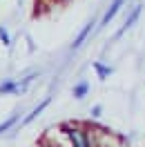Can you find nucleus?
Instances as JSON below:
<instances>
[{"mask_svg": "<svg viewBox=\"0 0 145 147\" xmlns=\"http://www.w3.org/2000/svg\"><path fill=\"white\" fill-rule=\"evenodd\" d=\"M65 134L69 138L72 147H91V138L89 131L83 127V125H63Z\"/></svg>", "mask_w": 145, "mask_h": 147, "instance_id": "f257e3e1", "label": "nucleus"}, {"mask_svg": "<svg viewBox=\"0 0 145 147\" xmlns=\"http://www.w3.org/2000/svg\"><path fill=\"white\" fill-rule=\"evenodd\" d=\"M123 5H125V0H114V2L109 5V9L105 11V13H103V18H100V25H98V29L107 27L109 22H112V20L116 18V13L121 11V7H123Z\"/></svg>", "mask_w": 145, "mask_h": 147, "instance_id": "f03ea898", "label": "nucleus"}, {"mask_svg": "<svg viewBox=\"0 0 145 147\" xmlns=\"http://www.w3.org/2000/svg\"><path fill=\"white\" fill-rule=\"evenodd\" d=\"M49 105H51V98H45L43 102H38L36 107H34V109L29 111V114L25 116V118H22V123H20V125H22V127H27V125H31V123H34V120H36L38 116H40V114H43V111H45L47 107H49Z\"/></svg>", "mask_w": 145, "mask_h": 147, "instance_id": "7ed1b4c3", "label": "nucleus"}, {"mask_svg": "<svg viewBox=\"0 0 145 147\" xmlns=\"http://www.w3.org/2000/svg\"><path fill=\"white\" fill-rule=\"evenodd\" d=\"M141 11H143V7H141V5H136L134 9H132V13H129V16H127V18H125V22H123V27H121V29H118V31H116V36H114V38H116V40H118V38H121V36H123V34H125L127 29L132 27V25H134L136 20H138V16H141Z\"/></svg>", "mask_w": 145, "mask_h": 147, "instance_id": "20e7f679", "label": "nucleus"}, {"mask_svg": "<svg viewBox=\"0 0 145 147\" xmlns=\"http://www.w3.org/2000/svg\"><path fill=\"white\" fill-rule=\"evenodd\" d=\"M94 25H96V22H94V20H89V22H87V25H85V27L78 31V36L74 38V42H72V51H74V49H78V47H81L83 42L87 40V36H89L91 29H94Z\"/></svg>", "mask_w": 145, "mask_h": 147, "instance_id": "39448f33", "label": "nucleus"}, {"mask_svg": "<svg viewBox=\"0 0 145 147\" xmlns=\"http://www.w3.org/2000/svg\"><path fill=\"white\" fill-rule=\"evenodd\" d=\"M0 96H18V80H2L0 83Z\"/></svg>", "mask_w": 145, "mask_h": 147, "instance_id": "423d86ee", "label": "nucleus"}, {"mask_svg": "<svg viewBox=\"0 0 145 147\" xmlns=\"http://www.w3.org/2000/svg\"><path fill=\"white\" fill-rule=\"evenodd\" d=\"M87 92H89V83H87V80L76 83V85H74V89H72V94H74V98H76V100H83V98L87 96Z\"/></svg>", "mask_w": 145, "mask_h": 147, "instance_id": "0eeeda50", "label": "nucleus"}, {"mask_svg": "<svg viewBox=\"0 0 145 147\" xmlns=\"http://www.w3.org/2000/svg\"><path fill=\"white\" fill-rule=\"evenodd\" d=\"M18 120H20V111H16V114H11L7 120H2L0 123V134H5L7 129H11V127H16L18 125Z\"/></svg>", "mask_w": 145, "mask_h": 147, "instance_id": "6e6552de", "label": "nucleus"}, {"mask_svg": "<svg viewBox=\"0 0 145 147\" xmlns=\"http://www.w3.org/2000/svg\"><path fill=\"white\" fill-rule=\"evenodd\" d=\"M94 71L98 74L100 80H105V78H109V76H112V71H114V69H112V67H105L103 63H94Z\"/></svg>", "mask_w": 145, "mask_h": 147, "instance_id": "1a4fd4ad", "label": "nucleus"}, {"mask_svg": "<svg viewBox=\"0 0 145 147\" xmlns=\"http://www.w3.org/2000/svg\"><path fill=\"white\" fill-rule=\"evenodd\" d=\"M36 78H38V74H29V76H25L22 80H18V94H25V92H27V87L34 83Z\"/></svg>", "mask_w": 145, "mask_h": 147, "instance_id": "9d476101", "label": "nucleus"}, {"mask_svg": "<svg viewBox=\"0 0 145 147\" xmlns=\"http://www.w3.org/2000/svg\"><path fill=\"white\" fill-rule=\"evenodd\" d=\"M0 42H2L5 47H11V36H9V31H7L5 27L0 29Z\"/></svg>", "mask_w": 145, "mask_h": 147, "instance_id": "9b49d317", "label": "nucleus"}, {"mask_svg": "<svg viewBox=\"0 0 145 147\" xmlns=\"http://www.w3.org/2000/svg\"><path fill=\"white\" fill-rule=\"evenodd\" d=\"M100 111H103V107H100V105H94V107H91V118H98Z\"/></svg>", "mask_w": 145, "mask_h": 147, "instance_id": "f8f14e48", "label": "nucleus"}, {"mask_svg": "<svg viewBox=\"0 0 145 147\" xmlns=\"http://www.w3.org/2000/svg\"><path fill=\"white\" fill-rule=\"evenodd\" d=\"M0 29H2V25H0Z\"/></svg>", "mask_w": 145, "mask_h": 147, "instance_id": "ddd939ff", "label": "nucleus"}]
</instances>
